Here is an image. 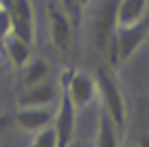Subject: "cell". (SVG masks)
I'll use <instances>...</instances> for the list:
<instances>
[{"label": "cell", "instance_id": "6", "mask_svg": "<svg viewBox=\"0 0 149 147\" xmlns=\"http://www.w3.org/2000/svg\"><path fill=\"white\" fill-rule=\"evenodd\" d=\"M48 29H51V40L53 44L66 51L72 44V20L68 18L61 7H48Z\"/></svg>", "mask_w": 149, "mask_h": 147}, {"label": "cell", "instance_id": "7", "mask_svg": "<svg viewBox=\"0 0 149 147\" xmlns=\"http://www.w3.org/2000/svg\"><path fill=\"white\" fill-rule=\"evenodd\" d=\"M53 110L51 106H26L20 108L15 112V125L24 132H33L35 134L37 130H42L44 125H48L53 121Z\"/></svg>", "mask_w": 149, "mask_h": 147}, {"label": "cell", "instance_id": "11", "mask_svg": "<svg viewBox=\"0 0 149 147\" xmlns=\"http://www.w3.org/2000/svg\"><path fill=\"white\" fill-rule=\"evenodd\" d=\"M121 130L114 125V121L110 119L105 110H101L99 114V125H97V145L99 147H112L118 145V138H121Z\"/></svg>", "mask_w": 149, "mask_h": 147}, {"label": "cell", "instance_id": "1", "mask_svg": "<svg viewBox=\"0 0 149 147\" xmlns=\"http://www.w3.org/2000/svg\"><path fill=\"white\" fill-rule=\"evenodd\" d=\"M116 2L118 0H92V18H90V37L92 46L99 53L110 46L112 37L116 33Z\"/></svg>", "mask_w": 149, "mask_h": 147}, {"label": "cell", "instance_id": "12", "mask_svg": "<svg viewBox=\"0 0 149 147\" xmlns=\"http://www.w3.org/2000/svg\"><path fill=\"white\" fill-rule=\"evenodd\" d=\"M48 70H51V66H48V62H46V60H42V57L29 60L26 64H24L22 83H24V86H33V83L44 81V79L48 77Z\"/></svg>", "mask_w": 149, "mask_h": 147}, {"label": "cell", "instance_id": "16", "mask_svg": "<svg viewBox=\"0 0 149 147\" xmlns=\"http://www.w3.org/2000/svg\"><path fill=\"white\" fill-rule=\"evenodd\" d=\"M140 145H149V136H145L143 141H140Z\"/></svg>", "mask_w": 149, "mask_h": 147}, {"label": "cell", "instance_id": "14", "mask_svg": "<svg viewBox=\"0 0 149 147\" xmlns=\"http://www.w3.org/2000/svg\"><path fill=\"white\" fill-rule=\"evenodd\" d=\"M9 5H11V0H0V7H2V9H7Z\"/></svg>", "mask_w": 149, "mask_h": 147}, {"label": "cell", "instance_id": "4", "mask_svg": "<svg viewBox=\"0 0 149 147\" xmlns=\"http://www.w3.org/2000/svg\"><path fill=\"white\" fill-rule=\"evenodd\" d=\"M59 106L55 112V132H57V145L66 147L72 143V134H74V121H77V106L72 103L66 86L61 83L59 88Z\"/></svg>", "mask_w": 149, "mask_h": 147}, {"label": "cell", "instance_id": "13", "mask_svg": "<svg viewBox=\"0 0 149 147\" xmlns=\"http://www.w3.org/2000/svg\"><path fill=\"white\" fill-rule=\"evenodd\" d=\"M31 145L35 147H55L57 145V132H55V125L51 127V123L44 125L42 130H37L35 136H33V143Z\"/></svg>", "mask_w": 149, "mask_h": 147}, {"label": "cell", "instance_id": "15", "mask_svg": "<svg viewBox=\"0 0 149 147\" xmlns=\"http://www.w3.org/2000/svg\"><path fill=\"white\" fill-rule=\"evenodd\" d=\"M77 2H79V5H81V7H88V5H90V2H92V0H77Z\"/></svg>", "mask_w": 149, "mask_h": 147}, {"label": "cell", "instance_id": "2", "mask_svg": "<svg viewBox=\"0 0 149 147\" xmlns=\"http://www.w3.org/2000/svg\"><path fill=\"white\" fill-rule=\"evenodd\" d=\"M97 94H101V103H103V110L110 114V119L114 121L121 132H125V125H127V108H125V97H123L118 83L114 81L110 73L105 68H99L97 75Z\"/></svg>", "mask_w": 149, "mask_h": 147}, {"label": "cell", "instance_id": "5", "mask_svg": "<svg viewBox=\"0 0 149 147\" xmlns=\"http://www.w3.org/2000/svg\"><path fill=\"white\" fill-rule=\"evenodd\" d=\"M7 13H9V31L24 37L26 42L35 40V11L31 0H11Z\"/></svg>", "mask_w": 149, "mask_h": 147}, {"label": "cell", "instance_id": "3", "mask_svg": "<svg viewBox=\"0 0 149 147\" xmlns=\"http://www.w3.org/2000/svg\"><path fill=\"white\" fill-rule=\"evenodd\" d=\"M59 83L66 86L70 99L77 108H86L97 97V79L84 70H64Z\"/></svg>", "mask_w": 149, "mask_h": 147}, {"label": "cell", "instance_id": "10", "mask_svg": "<svg viewBox=\"0 0 149 147\" xmlns=\"http://www.w3.org/2000/svg\"><path fill=\"white\" fill-rule=\"evenodd\" d=\"M149 0H118L116 2V29L134 27L145 18Z\"/></svg>", "mask_w": 149, "mask_h": 147}, {"label": "cell", "instance_id": "9", "mask_svg": "<svg viewBox=\"0 0 149 147\" xmlns=\"http://www.w3.org/2000/svg\"><path fill=\"white\" fill-rule=\"evenodd\" d=\"M0 42H2L7 60H9L13 66H24L29 60H31V42H26L20 35H15L13 31H7L5 35L0 37Z\"/></svg>", "mask_w": 149, "mask_h": 147}, {"label": "cell", "instance_id": "8", "mask_svg": "<svg viewBox=\"0 0 149 147\" xmlns=\"http://www.w3.org/2000/svg\"><path fill=\"white\" fill-rule=\"evenodd\" d=\"M57 99V88L53 83H48L46 79L33 86H24V90L18 97V106L26 108V106H51Z\"/></svg>", "mask_w": 149, "mask_h": 147}]
</instances>
